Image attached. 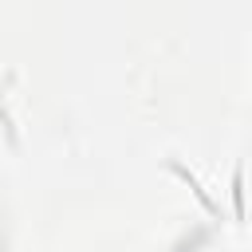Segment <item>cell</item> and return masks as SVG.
<instances>
[{"label":"cell","mask_w":252,"mask_h":252,"mask_svg":"<svg viewBox=\"0 0 252 252\" xmlns=\"http://www.w3.org/2000/svg\"><path fill=\"white\" fill-rule=\"evenodd\" d=\"M169 173H173V177H181V181H185V185L193 189V197H197V205H201V209H205L209 217H220V205H217V201H213V197L205 193V185L197 181V173H189V169H185L181 161H169Z\"/></svg>","instance_id":"6da1fadb"},{"label":"cell","mask_w":252,"mask_h":252,"mask_svg":"<svg viewBox=\"0 0 252 252\" xmlns=\"http://www.w3.org/2000/svg\"><path fill=\"white\" fill-rule=\"evenodd\" d=\"M228 189H232V217H236V224H244V220H248V209H244V165H240V161L232 165Z\"/></svg>","instance_id":"7a4b0ae2"}]
</instances>
